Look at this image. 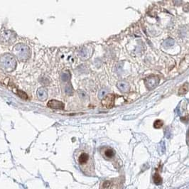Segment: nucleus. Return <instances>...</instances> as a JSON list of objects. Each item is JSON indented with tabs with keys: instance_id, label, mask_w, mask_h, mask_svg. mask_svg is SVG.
<instances>
[{
	"instance_id": "1",
	"label": "nucleus",
	"mask_w": 189,
	"mask_h": 189,
	"mask_svg": "<svg viewBox=\"0 0 189 189\" xmlns=\"http://www.w3.org/2000/svg\"><path fill=\"white\" fill-rule=\"evenodd\" d=\"M75 158L82 173L88 176H95L93 159L88 152L85 150H78L75 154Z\"/></svg>"
},
{
	"instance_id": "2",
	"label": "nucleus",
	"mask_w": 189,
	"mask_h": 189,
	"mask_svg": "<svg viewBox=\"0 0 189 189\" xmlns=\"http://www.w3.org/2000/svg\"><path fill=\"white\" fill-rule=\"evenodd\" d=\"M122 181L120 178H114L104 181L101 183L100 189H121Z\"/></svg>"
},
{
	"instance_id": "3",
	"label": "nucleus",
	"mask_w": 189,
	"mask_h": 189,
	"mask_svg": "<svg viewBox=\"0 0 189 189\" xmlns=\"http://www.w3.org/2000/svg\"><path fill=\"white\" fill-rule=\"evenodd\" d=\"M159 82V78L157 76H151L148 78H146L144 79V83L148 89L152 90L154 89L155 87L158 86Z\"/></svg>"
},
{
	"instance_id": "4",
	"label": "nucleus",
	"mask_w": 189,
	"mask_h": 189,
	"mask_svg": "<svg viewBox=\"0 0 189 189\" xmlns=\"http://www.w3.org/2000/svg\"><path fill=\"white\" fill-rule=\"evenodd\" d=\"M115 96L112 94H107L105 98L102 100V105L105 108L109 109L112 108L115 105Z\"/></svg>"
},
{
	"instance_id": "5",
	"label": "nucleus",
	"mask_w": 189,
	"mask_h": 189,
	"mask_svg": "<svg viewBox=\"0 0 189 189\" xmlns=\"http://www.w3.org/2000/svg\"><path fill=\"white\" fill-rule=\"evenodd\" d=\"M48 107L50 108H53V109H57V110H63L64 109V104L62 102L58 101L56 100H51L49 101L47 104Z\"/></svg>"
},
{
	"instance_id": "6",
	"label": "nucleus",
	"mask_w": 189,
	"mask_h": 189,
	"mask_svg": "<svg viewBox=\"0 0 189 189\" xmlns=\"http://www.w3.org/2000/svg\"><path fill=\"white\" fill-rule=\"evenodd\" d=\"M188 90H189V84L186 82V83H184L180 88H179V90L178 92V95L179 96L184 95V94H186L187 92H188Z\"/></svg>"
},
{
	"instance_id": "7",
	"label": "nucleus",
	"mask_w": 189,
	"mask_h": 189,
	"mask_svg": "<svg viewBox=\"0 0 189 189\" xmlns=\"http://www.w3.org/2000/svg\"><path fill=\"white\" fill-rule=\"evenodd\" d=\"M104 155L107 159H112V158L115 157V152L112 148H107L104 151Z\"/></svg>"
},
{
	"instance_id": "8",
	"label": "nucleus",
	"mask_w": 189,
	"mask_h": 189,
	"mask_svg": "<svg viewBox=\"0 0 189 189\" xmlns=\"http://www.w3.org/2000/svg\"><path fill=\"white\" fill-rule=\"evenodd\" d=\"M154 182L156 185H161L162 183V178L161 176L158 172H156L155 174L154 175Z\"/></svg>"
},
{
	"instance_id": "9",
	"label": "nucleus",
	"mask_w": 189,
	"mask_h": 189,
	"mask_svg": "<svg viewBox=\"0 0 189 189\" xmlns=\"http://www.w3.org/2000/svg\"><path fill=\"white\" fill-rule=\"evenodd\" d=\"M117 87H118L119 90H121L123 92H126L129 90V86L124 82H119L118 85H117Z\"/></svg>"
},
{
	"instance_id": "10",
	"label": "nucleus",
	"mask_w": 189,
	"mask_h": 189,
	"mask_svg": "<svg viewBox=\"0 0 189 189\" xmlns=\"http://www.w3.org/2000/svg\"><path fill=\"white\" fill-rule=\"evenodd\" d=\"M163 125L164 122L163 121L161 120V119H157V120H156L154 123V127L156 129H160L161 127H162Z\"/></svg>"
},
{
	"instance_id": "11",
	"label": "nucleus",
	"mask_w": 189,
	"mask_h": 189,
	"mask_svg": "<svg viewBox=\"0 0 189 189\" xmlns=\"http://www.w3.org/2000/svg\"><path fill=\"white\" fill-rule=\"evenodd\" d=\"M173 43H174V40L171 39V38H169V39H167L166 40V44L167 46H172Z\"/></svg>"
}]
</instances>
